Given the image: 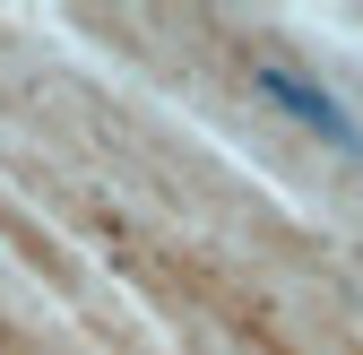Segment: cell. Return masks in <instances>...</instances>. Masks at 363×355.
<instances>
[{"mask_svg": "<svg viewBox=\"0 0 363 355\" xmlns=\"http://www.w3.org/2000/svg\"><path fill=\"white\" fill-rule=\"evenodd\" d=\"M242 78H251V96L277 113V121H294L303 139H320L329 156L363 165V121H354V104L337 96L329 78H311V70H303V61H286V53H251V61H242Z\"/></svg>", "mask_w": 363, "mask_h": 355, "instance_id": "obj_1", "label": "cell"}]
</instances>
